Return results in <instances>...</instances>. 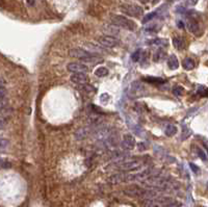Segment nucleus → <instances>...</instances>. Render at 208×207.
Returning a JSON list of instances; mask_svg holds the SVG:
<instances>
[{"label": "nucleus", "mask_w": 208, "mask_h": 207, "mask_svg": "<svg viewBox=\"0 0 208 207\" xmlns=\"http://www.w3.org/2000/svg\"><path fill=\"white\" fill-rule=\"evenodd\" d=\"M124 194L127 196L131 197V198H142V199H147V198H153V197L157 196V193L151 189H145L140 186H130V188H126L124 191Z\"/></svg>", "instance_id": "f257e3e1"}, {"label": "nucleus", "mask_w": 208, "mask_h": 207, "mask_svg": "<svg viewBox=\"0 0 208 207\" xmlns=\"http://www.w3.org/2000/svg\"><path fill=\"white\" fill-rule=\"evenodd\" d=\"M111 22H113V25L119 26V27H123V28H126L128 30H135L137 29V24L132 21V20L126 18L124 16H118V15H115V16H111Z\"/></svg>", "instance_id": "f03ea898"}, {"label": "nucleus", "mask_w": 208, "mask_h": 207, "mask_svg": "<svg viewBox=\"0 0 208 207\" xmlns=\"http://www.w3.org/2000/svg\"><path fill=\"white\" fill-rule=\"evenodd\" d=\"M116 168L120 171H133L140 168V163L135 159H123L116 163Z\"/></svg>", "instance_id": "7ed1b4c3"}, {"label": "nucleus", "mask_w": 208, "mask_h": 207, "mask_svg": "<svg viewBox=\"0 0 208 207\" xmlns=\"http://www.w3.org/2000/svg\"><path fill=\"white\" fill-rule=\"evenodd\" d=\"M120 9L123 14H126L127 16L131 17H140L144 14L143 7L137 5V4H123V5H121Z\"/></svg>", "instance_id": "20e7f679"}, {"label": "nucleus", "mask_w": 208, "mask_h": 207, "mask_svg": "<svg viewBox=\"0 0 208 207\" xmlns=\"http://www.w3.org/2000/svg\"><path fill=\"white\" fill-rule=\"evenodd\" d=\"M172 199L168 197H153V198H147L144 199L142 202V205L145 207H159L162 206L163 204L168 203Z\"/></svg>", "instance_id": "39448f33"}, {"label": "nucleus", "mask_w": 208, "mask_h": 207, "mask_svg": "<svg viewBox=\"0 0 208 207\" xmlns=\"http://www.w3.org/2000/svg\"><path fill=\"white\" fill-rule=\"evenodd\" d=\"M144 92H145V86H143L142 82L140 81H134L130 86L129 89V94L133 98H138V97L143 96Z\"/></svg>", "instance_id": "423d86ee"}, {"label": "nucleus", "mask_w": 208, "mask_h": 207, "mask_svg": "<svg viewBox=\"0 0 208 207\" xmlns=\"http://www.w3.org/2000/svg\"><path fill=\"white\" fill-rule=\"evenodd\" d=\"M98 42L102 45V46L107 47V48H113V47L118 46V45L120 44L118 39H116L115 37H110V36L100 37V38L98 39Z\"/></svg>", "instance_id": "0eeeda50"}, {"label": "nucleus", "mask_w": 208, "mask_h": 207, "mask_svg": "<svg viewBox=\"0 0 208 207\" xmlns=\"http://www.w3.org/2000/svg\"><path fill=\"white\" fill-rule=\"evenodd\" d=\"M67 69L72 73H86L88 71V67L81 63H70Z\"/></svg>", "instance_id": "6e6552de"}, {"label": "nucleus", "mask_w": 208, "mask_h": 207, "mask_svg": "<svg viewBox=\"0 0 208 207\" xmlns=\"http://www.w3.org/2000/svg\"><path fill=\"white\" fill-rule=\"evenodd\" d=\"M121 147L124 150H132L135 147V139L130 134H125L121 142Z\"/></svg>", "instance_id": "1a4fd4ad"}, {"label": "nucleus", "mask_w": 208, "mask_h": 207, "mask_svg": "<svg viewBox=\"0 0 208 207\" xmlns=\"http://www.w3.org/2000/svg\"><path fill=\"white\" fill-rule=\"evenodd\" d=\"M69 54H70V56L76 57V58H79V59H82V58H85V57L93 55V53H91V52L86 51L85 49H79V48L71 49V50L69 51Z\"/></svg>", "instance_id": "9d476101"}, {"label": "nucleus", "mask_w": 208, "mask_h": 207, "mask_svg": "<svg viewBox=\"0 0 208 207\" xmlns=\"http://www.w3.org/2000/svg\"><path fill=\"white\" fill-rule=\"evenodd\" d=\"M71 81L76 84H82V83H88V77L85 75V73H74L71 76Z\"/></svg>", "instance_id": "9b49d317"}, {"label": "nucleus", "mask_w": 208, "mask_h": 207, "mask_svg": "<svg viewBox=\"0 0 208 207\" xmlns=\"http://www.w3.org/2000/svg\"><path fill=\"white\" fill-rule=\"evenodd\" d=\"M186 25H187L189 30L192 32V33L196 34V36H199V34H200V26L194 19H189V20H187Z\"/></svg>", "instance_id": "f8f14e48"}, {"label": "nucleus", "mask_w": 208, "mask_h": 207, "mask_svg": "<svg viewBox=\"0 0 208 207\" xmlns=\"http://www.w3.org/2000/svg\"><path fill=\"white\" fill-rule=\"evenodd\" d=\"M107 181H108V183H110V184H118V183L125 182V173L115 174V175L110 176L109 178L107 179Z\"/></svg>", "instance_id": "ddd939ff"}, {"label": "nucleus", "mask_w": 208, "mask_h": 207, "mask_svg": "<svg viewBox=\"0 0 208 207\" xmlns=\"http://www.w3.org/2000/svg\"><path fill=\"white\" fill-rule=\"evenodd\" d=\"M81 61H83V63L85 64H92V65H97V64H100L103 61V58L102 57H99L97 55H95V54H93V55L88 56V57H85V58H82Z\"/></svg>", "instance_id": "4468645a"}, {"label": "nucleus", "mask_w": 208, "mask_h": 207, "mask_svg": "<svg viewBox=\"0 0 208 207\" xmlns=\"http://www.w3.org/2000/svg\"><path fill=\"white\" fill-rule=\"evenodd\" d=\"M104 33H106V36H110V37H113V36H117L119 34V28L118 26L116 25H107L104 27V30H103Z\"/></svg>", "instance_id": "2eb2a0df"}, {"label": "nucleus", "mask_w": 208, "mask_h": 207, "mask_svg": "<svg viewBox=\"0 0 208 207\" xmlns=\"http://www.w3.org/2000/svg\"><path fill=\"white\" fill-rule=\"evenodd\" d=\"M168 67L171 70H176L178 69L179 67V61H178V58L176 57V55H170L169 58H168Z\"/></svg>", "instance_id": "dca6fc26"}, {"label": "nucleus", "mask_w": 208, "mask_h": 207, "mask_svg": "<svg viewBox=\"0 0 208 207\" xmlns=\"http://www.w3.org/2000/svg\"><path fill=\"white\" fill-rule=\"evenodd\" d=\"M88 134H90V129H88V127H85V128H80V129H78V130L76 131L75 138L80 141V139H83L88 138Z\"/></svg>", "instance_id": "f3484780"}, {"label": "nucleus", "mask_w": 208, "mask_h": 207, "mask_svg": "<svg viewBox=\"0 0 208 207\" xmlns=\"http://www.w3.org/2000/svg\"><path fill=\"white\" fill-rule=\"evenodd\" d=\"M85 50L88 51V52H91V53H93V54L102 53V52L104 51L103 49L98 48V47L96 46V45L91 44V43H86V44H85Z\"/></svg>", "instance_id": "a211bd4d"}, {"label": "nucleus", "mask_w": 208, "mask_h": 207, "mask_svg": "<svg viewBox=\"0 0 208 207\" xmlns=\"http://www.w3.org/2000/svg\"><path fill=\"white\" fill-rule=\"evenodd\" d=\"M173 45H174L175 48L181 50V49L184 48V40L181 37H174L173 38Z\"/></svg>", "instance_id": "6ab92c4d"}, {"label": "nucleus", "mask_w": 208, "mask_h": 207, "mask_svg": "<svg viewBox=\"0 0 208 207\" xmlns=\"http://www.w3.org/2000/svg\"><path fill=\"white\" fill-rule=\"evenodd\" d=\"M183 68L185 70H187V71H190V70H192L195 68V61L192 58H190V57H187V58H185L184 61H183Z\"/></svg>", "instance_id": "aec40b11"}, {"label": "nucleus", "mask_w": 208, "mask_h": 207, "mask_svg": "<svg viewBox=\"0 0 208 207\" xmlns=\"http://www.w3.org/2000/svg\"><path fill=\"white\" fill-rule=\"evenodd\" d=\"M177 127L174 126V125H168L167 126V128H165V135L167 136H174L176 133H177Z\"/></svg>", "instance_id": "412c9836"}, {"label": "nucleus", "mask_w": 208, "mask_h": 207, "mask_svg": "<svg viewBox=\"0 0 208 207\" xmlns=\"http://www.w3.org/2000/svg\"><path fill=\"white\" fill-rule=\"evenodd\" d=\"M96 76L98 77H105L108 74V70L105 67H99V68L95 71Z\"/></svg>", "instance_id": "4be33fe9"}, {"label": "nucleus", "mask_w": 208, "mask_h": 207, "mask_svg": "<svg viewBox=\"0 0 208 207\" xmlns=\"http://www.w3.org/2000/svg\"><path fill=\"white\" fill-rule=\"evenodd\" d=\"M78 89H81V91H85L86 93H92V92L95 91V88L94 86H90V84L88 83H82V84H79L78 86Z\"/></svg>", "instance_id": "5701e85b"}, {"label": "nucleus", "mask_w": 208, "mask_h": 207, "mask_svg": "<svg viewBox=\"0 0 208 207\" xmlns=\"http://www.w3.org/2000/svg\"><path fill=\"white\" fill-rule=\"evenodd\" d=\"M9 147V142L6 139H0V152H5Z\"/></svg>", "instance_id": "b1692460"}, {"label": "nucleus", "mask_w": 208, "mask_h": 207, "mask_svg": "<svg viewBox=\"0 0 208 207\" xmlns=\"http://www.w3.org/2000/svg\"><path fill=\"white\" fill-rule=\"evenodd\" d=\"M152 44L157 45V46H159V47H165L169 45V42H168L165 39H155L154 41L152 42Z\"/></svg>", "instance_id": "393cba45"}, {"label": "nucleus", "mask_w": 208, "mask_h": 207, "mask_svg": "<svg viewBox=\"0 0 208 207\" xmlns=\"http://www.w3.org/2000/svg\"><path fill=\"white\" fill-rule=\"evenodd\" d=\"M183 93H184V89H183L182 86H175V88L173 89V94L177 97L182 96Z\"/></svg>", "instance_id": "a878e982"}, {"label": "nucleus", "mask_w": 208, "mask_h": 207, "mask_svg": "<svg viewBox=\"0 0 208 207\" xmlns=\"http://www.w3.org/2000/svg\"><path fill=\"white\" fill-rule=\"evenodd\" d=\"M181 206V203L180 202H176V201H169L168 203L163 204L161 207H180Z\"/></svg>", "instance_id": "bb28decb"}, {"label": "nucleus", "mask_w": 208, "mask_h": 207, "mask_svg": "<svg viewBox=\"0 0 208 207\" xmlns=\"http://www.w3.org/2000/svg\"><path fill=\"white\" fill-rule=\"evenodd\" d=\"M140 54H142V50H140V49H137V50L135 51V52H133L132 56H131L132 61H137L138 59H140V57L142 56Z\"/></svg>", "instance_id": "cd10ccee"}, {"label": "nucleus", "mask_w": 208, "mask_h": 207, "mask_svg": "<svg viewBox=\"0 0 208 207\" xmlns=\"http://www.w3.org/2000/svg\"><path fill=\"white\" fill-rule=\"evenodd\" d=\"M162 54H165V52H163L162 50L156 51V52H155V54H154V56H153V59H154V61H158L159 59H161L162 57H163Z\"/></svg>", "instance_id": "c85d7f7f"}, {"label": "nucleus", "mask_w": 208, "mask_h": 207, "mask_svg": "<svg viewBox=\"0 0 208 207\" xmlns=\"http://www.w3.org/2000/svg\"><path fill=\"white\" fill-rule=\"evenodd\" d=\"M155 15H156V13H150V14L146 15V16L144 17V19H143V23H147V22L151 21V20L155 17Z\"/></svg>", "instance_id": "c756f323"}, {"label": "nucleus", "mask_w": 208, "mask_h": 207, "mask_svg": "<svg viewBox=\"0 0 208 207\" xmlns=\"http://www.w3.org/2000/svg\"><path fill=\"white\" fill-rule=\"evenodd\" d=\"M198 155H199L200 158L202 159L203 161H206L207 160V156H206V153H205L204 151L202 150V149H198Z\"/></svg>", "instance_id": "7c9ffc66"}, {"label": "nucleus", "mask_w": 208, "mask_h": 207, "mask_svg": "<svg viewBox=\"0 0 208 207\" xmlns=\"http://www.w3.org/2000/svg\"><path fill=\"white\" fill-rule=\"evenodd\" d=\"M11 163H9V161L6 160H3V159H0V168H3V169H6V168H11Z\"/></svg>", "instance_id": "2f4dec72"}, {"label": "nucleus", "mask_w": 208, "mask_h": 207, "mask_svg": "<svg viewBox=\"0 0 208 207\" xmlns=\"http://www.w3.org/2000/svg\"><path fill=\"white\" fill-rule=\"evenodd\" d=\"M146 80L147 81H150V82H165V80L161 78H155V77H147L146 78Z\"/></svg>", "instance_id": "473e14b6"}, {"label": "nucleus", "mask_w": 208, "mask_h": 207, "mask_svg": "<svg viewBox=\"0 0 208 207\" xmlns=\"http://www.w3.org/2000/svg\"><path fill=\"white\" fill-rule=\"evenodd\" d=\"M109 100V95L108 94H102L100 97V101L102 103H107V101Z\"/></svg>", "instance_id": "72a5a7b5"}, {"label": "nucleus", "mask_w": 208, "mask_h": 207, "mask_svg": "<svg viewBox=\"0 0 208 207\" xmlns=\"http://www.w3.org/2000/svg\"><path fill=\"white\" fill-rule=\"evenodd\" d=\"M198 94L201 95L202 97H207V89L206 88H202L198 91Z\"/></svg>", "instance_id": "f704fd0d"}, {"label": "nucleus", "mask_w": 208, "mask_h": 207, "mask_svg": "<svg viewBox=\"0 0 208 207\" xmlns=\"http://www.w3.org/2000/svg\"><path fill=\"white\" fill-rule=\"evenodd\" d=\"M189 167H190V169L192 170V172H194V173H196V174L199 173V171H200L199 167H197L195 163H189Z\"/></svg>", "instance_id": "c9c22d12"}, {"label": "nucleus", "mask_w": 208, "mask_h": 207, "mask_svg": "<svg viewBox=\"0 0 208 207\" xmlns=\"http://www.w3.org/2000/svg\"><path fill=\"white\" fill-rule=\"evenodd\" d=\"M6 95V89L4 86H0V99L4 98Z\"/></svg>", "instance_id": "e433bc0d"}, {"label": "nucleus", "mask_w": 208, "mask_h": 207, "mask_svg": "<svg viewBox=\"0 0 208 207\" xmlns=\"http://www.w3.org/2000/svg\"><path fill=\"white\" fill-rule=\"evenodd\" d=\"M6 125V120L0 117V129H3Z\"/></svg>", "instance_id": "4c0bfd02"}, {"label": "nucleus", "mask_w": 208, "mask_h": 207, "mask_svg": "<svg viewBox=\"0 0 208 207\" xmlns=\"http://www.w3.org/2000/svg\"><path fill=\"white\" fill-rule=\"evenodd\" d=\"M27 2H28L29 5H33L34 4V0H27Z\"/></svg>", "instance_id": "58836bf2"}, {"label": "nucleus", "mask_w": 208, "mask_h": 207, "mask_svg": "<svg viewBox=\"0 0 208 207\" xmlns=\"http://www.w3.org/2000/svg\"><path fill=\"white\" fill-rule=\"evenodd\" d=\"M138 1H140L142 3H147V2H149V0H138Z\"/></svg>", "instance_id": "ea45409f"}, {"label": "nucleus", "mask_w": 208, "mask_h": 207, "mask_svg": "<svg viewBox=\"0 0 208 207\" xmlns=\"http://www.w3.org/2000/svg\"><path fill=\"white\" fill-rule=\"evenodd\" d=\"M200 207H205V206H200Z\"/></svg>", "instance_id": "a19ab883"}]
</instances>
